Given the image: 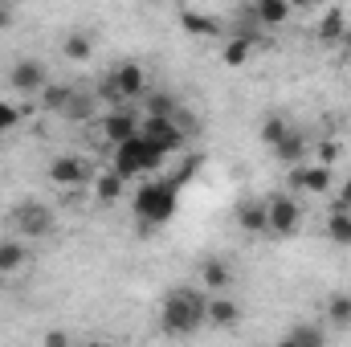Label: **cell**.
<instances>
[{
    "label": "cell",
    "mask_w": 351,
    "mask_h": 347,
    "mask_svg": "<svg viewBox=\"0 0 351 347\" xmlns=\"http://www.w3.org/2000/svg\"><path fill=\"white\" fill-rule=\"evenodd\" d=\"M348 37V12L343 8H323L319 16V41H339Z\"/></svg>",
    "instance_id": "cell-22"
},
{
    "label": "cell",
    "mask_w": 351,
    "mask_h": 347,
    "mask_svg": "<svg viewBox=\"0 0 351 347\" xmlns=\"http://www.w3.org/2000/svg\"><path fill=\"white\" fill-rule=\"evenodd\" d=\"M90 115H94V94L74 90L70 102H66V110H62V119H70V123H90Z\"/></svg>",
    "instance_id": "cell-27"
},
{
    "label": "cell",
    "mask_w": 351,
    "mask_h": 347,
    "mask_svg": "<svg viewBox=\"0 0 351 347\" xmlns=\"http://www.w3.org/2000/svg\"><path fill=\"white\" fill-rule=\"evenodd\" d=\"M241 319H245V307L233 302L229 294H213V298H208V319H204V327H213V331H233V327H241Z\"/></svg>",
    "instance_id": "cell-10"
},
{
    "label": "cell",
    "mask_w": 351,
    "mask_h": 347,
    "mask_svg": "<svg viewBox=\"0 0 351 347\" xmlns=\"http://www.w3.org/2000/svg\"><path fill=\"white\" fill-rule=\"evenodd\" d=\"M331 208L335 213H351V176L339 184V196H331Z\"/></svg>",
    "instance_id": "cell-31"
},
{
    "label": "cell",
    "mask_w": 351,
    "mask_h": 347,
    "mask_svg": "<svg viewBox=\"0 0 351 347\" xmlns=\"http://www.w3.org/2000/svg\"><path fill=\"white\" fill-rule=\"evenodd\" d=\"M25 261H29V250H25L21 237H4V241H0V274H4V278L16 274Z\"/></svg>",
    "instance_id": "cell-21"
},
{
    "label": "cell",
    "mask_w": 351,
    "mask_h": 347,
    "mask_svg": "<svg viewBox=\"0 0 351 347\" xmlns=\"http://www.w3.org/2000/svg\"><path fill=\"white\" fill-rule=\"evenodd\" d=\"M208 319V294L200 286H172L160 298V331L168 339H192Z\"/></svg>",
    "instance_id": "cell-1"
},
{
    "label": "cell",
    "mask_w": 351,
    "mask_h": 347,
    "mask_svg": "<svg viewBox=\"0 0 351 347\" xmlns=\"http://www.w3.org/2000/svg\"><path fill=\"white\" fill-rule=\"evenodd\" d=\"M8 86L16 90V94H41V90L49 86L45 62H37V58H21V62H12V70H8Z\"/></svg>",
    "instance_id": "cell-8"
},
{
    "label": "cell",
    "mask_w": 351,
    "mask_h": 347,
    "mask_svg": "<svg viewBox=\"0 0 351 347\" xmlns=\"http://www.w3.org/2000/svg\"><path fill=\"white\" fill-rule=\"evenodd\" d=\"M290 192L327 196L331 192V168H323V164H298V168H290Z\"/></svg>",
    "instance_id": "cell-9"
},
{
    "label": "cell",
    "mask_w": 351,
    "mask_h": 347,
    "mask_svg": "<svg viewBox=\"0 0 351 347\" xmlns=\"http://www.w3.org/2000/svg\"><path fill=\"white\" fill-rule=\"evenodd\" d=\"M327 241L348 250L351 246V213H335V208L327 213Z\"/></svg>",
    "instance_id": "cell-26"
},
{
    "label": "cell",
    "mask_w": 351,
    "mask_h": 347,
    "mask_svg": "<svg viewBox=\"0 0 351 347\" xmlns=\"http://www.w3.org/2000/svg\"><path fill=\"white\" fill-rule=\"evenodd\" d=\"M45 347H70V335L62 327H53V331H45Z\"/></svg>",
    "instance_id": "cell-33"
},
{
    "label": "cell",
    "mask_w": 351,
    "mask_h": 347,
    "mask_svg": "<svg viewBox=\"0 0 351 347\" xmlns=\"http://www.w3.org/2000/svg\"><path fill=\"white\" fill-rule=\"evenodd\" d=\"M106 102H131V98H147V74L139 62H123L106 82H102Z\"/></svg>",
    "instance_id": "cell-5"
},
{
    "label": "cell",
    "mask_w": 351,
    "mask_h": 347,
    "mask_svg": "<svg viewBox=\"0 0 351 347\" xmlns=\"http://www.w3.org/2000/svg\"><path fill=\"white\" fill-rule=\"evenodd\" d=\"M164 164V156L147 143V139H127V143H119L114 147V156H110V172L123 176V180H139L143 172H156Z\"/></svg>",
    "instance_id": "cell-3"
},
{
    "label": "cell",
    "mask_w": 351,
    "mask_h": 347,
    "mask_svg": "<svg viewBox=\"0 0 351 347\" xmlns=\"http://www.w3.org/2000/svg\"><path fill=\"white\" fill-rule=\"evenodd\" d=\"M16 123H21V115H16V106H8V102L0 98V135H4V131H12Z\"/></svg>",
    "instance_id": "cell-32"
},
{
    "label": "cell",
    "mask_w": 351,
    "mask_h": 347,
    "mask_svg": "<svg viewBox=\"0 0 351 347\" xmlns=\"http://www.w3.org/2000/svg\"><path fill=\"white\" fill-rule=\"evenodd\" d=\"M0 282H4V274H0Z\"/></svg>",
    "instance_id": "cell-37"
},
{
    "label": "cell",
    "mask_w": 351,
    "mask_h": 347,
    "mask_svg": "<svg viewBox=\"0 0 351 347\" xmlns=\"http://www.w3.org/2000/svg\"><path fill=\"white\" fill-rule=\"evenodd\" d=\"M339 156H343V143H339V139H323V143H319V160H315V164L331 168V164H335Z\"/></svg>",
    "instance_id": "cell-30"
},
{
    "label": "cell",
    "mask_w": 351,
    "mask_h": 347,
    "mask_svg": "<svg viewBox=\"0 0 351 347\" xmlns=\"http://www.w3.org/2000/svg\"><path fill=\"white\" fill-rule=\"evenodd\" d=\"M254 41H258V33H250V29L229 33L225 49H221V62H225V66H245V62L254 58Z\"/></svg>",
    "instance_id": "cell-16"
},
{
    "label": "cell",
    "mask_w": 351,
    "mask_h": 347,
    "mask_svg": "<svg viewBox=\"0 0 351 347\" xmlns=\"http://www.w3.org/2000/svg\"><path fill=\"white\" fill-rule=\"evenodd\" d=\"M98 131L119 147V143H127V139H135V135H139V119H135L131 110H110V115L98 123Z\"/></svg>",
    "instance_id": "cell-14"
},
{
    "label": "cell",
    "mask_w": 351,
    "mask_h": 347,
    "mask_svg": "<svg viewBox=\"0 0 351 347\" xmlns=\"http://www.w3.org/2000/svg\"><path fill=\"white\" fill-rule=\"evenodd\" d=\"M237 225H241L250 237H262L265 233V200H258V196H254V200H241V204H237Z\"/></svg>",
    "instance_id": "cell-17"
},
{
    "label": "cell",
    "mask_w": 351,
    "mask_h": 347,
    "mask_svg": "<svg viewBox=\"0 0 351 347\" xmlns=\"http://www.w3.org/2000/svg\"><path fill=\"white\" fill-rule=\"evenodd\" d=\"M90 180V164L82 156H58V160H49V184H58V188H82Z\"/></svg>",
    "instance_id": "cell-11"
},
{
    "label": "cell",
    "mask_w": 351,
    "mask_h": 347,
    "mask_svg": "<svg viewBox=\"0 0 351 347\" xmlns=\"http://www.w3.org/2000/svg\"><path fill=\"white\" fill-rule=\"evenodd\" d=\"M176 208H180V188L172 180H147L135 192V217H139V225H147L143 233H152L156 225H168Z\"/></svg>",
    "instance_id": "cell-2"
},
{
    "label": "cell",
    "mask_w": 351,
    "mask_h": 347,
    "mask_svg": "<svg viewBox=\"0 0 351 347\" xmlns=\"http://www.w3.org/2000/svg\"><path fill=\"white\" fill-rule=\"evenodd\" d=\"M62 53H66V62H90L94 58V41H90V33L82 29H74V33H66V41H62Z\"/></svg>",
    "instance_id": "cell-23"
},
{
    "label": "cell",
    "mask_w": 351,
    "mask_h": 347,
    "mask_svg": "<svg viewBox=\"0 0 351 347\" xmlns=\"http://www.w3.org/2000/svg\"><path fill=\"white\" fill-rule=\"evenodd\" d=\"M327 327L351 331V290H335V294L327 298Z\"/></svg>",
    "instance_id": "cell-18"
},
{
    "label": "cell",
    "mask_w": 351,
    "mask_h": 347,
    "mask_svg": "<svg viewBox=\"0 0 351 347\" xmlns=\"http://www.w3.org/2000/svg\"><path fill=\"white\" fill-rule=\"evenodd\" d=\"M286 131H290V123H286L282 115H269V119L262 123V143H265V147H278Z\"/></svg>",
    "instance_id": "cell-29"
},
{
    "label": "cell",
    "mask_w": 351,
    "mask_h": 347,
    "mask_svg": "<svg viewBox=\"0 0 351 347\" xmlns=\"http://www.w3.org/2000/svg\"><path fill=\"white\" fill-rule=\"evenodd\" d=\"M196 278H200V290L213 298V294H225L233 286V265L225 258H204L200 270H196Z\"/></svg>",
    "instance_id": "cell-12"
},
{
    "label": "cell",
    "mask_w": 351,
    "mask_h": 347,
    "mask_svg": "<svg viewBox=\"0 0 351 347\" xmlns=\"http://www.w3.org/2000/svg\"><path fill=\"white\" fill-rule=\"evenodd\" d=\"M348 41H351V33H348Z\"/></svg>",
    "instance_id": "cell-38"
},
{
    "label": "cell",
    "mask_w": 351,
    "mask_h": 347,
    "mask_svg": "<svg viewBox=\"0 0 351 347\" xmlns=\"http://www.w3.org/2000/svg\"><path fill=\"white\" fill-rule=\"evenodd\" d=\"M302 225V204L286 192L278 196H265V233L269 237H294Z\"/></svg>",
    "instance_id": "cell-6"
},
{
    "label": "cell",
    "mask_w": 351,
    "mask_h": 347,
    "mask_svg": "<svg viewBox=\"0 0 351 347\" xmlns=\"http://www.w3.org/2000/svg\"><path fill=\"white\" fill-rule=\"evenodd\" d=\"M286 335L302 347H327V327H319V323H290Z\"/></svg>",
    "instance_id": "cell-24"
},
{
    "label": "cell",
    "mask_w": 351,
    "mask_h": 347,
    "mask_svg": "<svg viewBox=\"0 0 351 347\" xmlns=\"http://www.w3.org/2000/svg\"><path fill=\"white\" fill-rule=\"evenodd\" d=\"M139 139H147L164 160H168L172 152H184V143H188V135L180 131L176 119H152V115H143V123H139Z\"/></svg>",
    "instance_id": "cell-7"
},
{
    "label": "cell",
    "mask_w": 351,
    "mask_h": 347,
    "mask_svg": "<svg viewBox=\"0 0 351 347\" xmlns=\"http://www.w3.org/2000/svg\"><path fill=\"white\" fill-rule=\"evenodd\" d=\"M180 25L196 37H217L221 33V21L213 12H196V8H180Z\"/></svg>",
    "instance_id": "cell-19"
},
{
    "label": "cell",
    "mask_w": 351,
    "mask_h": 347,
    "mask_svg": "<svg viewBox=\"0 0 351 347\" xmlns=\"http://www.w3.org/2000/svg\"><path fill=\"white\" fill-rule=\"evenodd\" d=\"M245 16L258 21V25H265V29H278V25H286V21L294 16V8H290L286 0H258V4L245 8Z\"/></svg>",
    "instance_id": "cell-15"
},
{
    "label": "cell",
    "mask_w": 351,
    "mask_h": 347,
    "mask_svg": "<svg viewBox=\"0 0 351 347\" xmlns=\"http://www.w3.org/2000/svg\"><path fill=\"white\" fill-rule=\"evenodd\" d=\"M8 21H12V8H4V4H0V29H4Z\"/></svg>",
    "instance_id": "cell-34"
},
{
    "label": "cell",
    "mask_w": 351,
    "mask_h": 347,
    "mask_svg": "<svg viewBox=\"0 0 351 347\" xmlns=\"http://www.w3.org/2000/svg\"><path fill=\"white\" fill-rule=\"evenodd\" d=\"M143 106H147V115H152V119H176V115H180V98H176V94H164V90L147 94V98H143Z\"/></svg>",
    "instance_id": "cell-25"
},
{
    "label": "cell",
    "mask_w": 351,
    "mask_h": 347,
    "mask_svg": "<svg viewBox=\"0 0 351 347\" xmlns=\"http://www.w3.org/2000/svg\"><path fill=\"white\" fill-rule=\"evenodd\" d=\"M70 94H74V86H62V82H49V86L41 90V98H37V102H41L45 110H53V115H62V110H66V102H70Z\"/></svg>",
    "instance_id": "cell-28"
},
{
    "label": "cell",
    "mask_w": 351,
    "mask_h": 347,
    "mask_svg": "<svg viewBox=\"0 0 351 347\" xmlns=\"http://www.w3.org/2000/svg\"><path fill=\"white\" fill-rule=\"evenodd\" d=\"M274 347H302V344H294L290 335H282V339H278V344H274Z\"/></svg>",
    "instance_id": "cell-35"
},
{
    "label": "cell",
    "mask_w": 351,
    "mask_h": 347,
    "mask_svg": "<svg viewBox=\"0 0 351 347\" xmlns=\"http://www.w3.org/2000/svg\"><path fill=\"white\" fill-rule=\"evenodd\" d=\"M269 152H274V160H278V164L298 168V164H306V156H311V139H306V131L290 127V131L282 135V143H278V147H269Z\"/></svg>",
    "instance_id": "cell-13"
},
{
    "label": "cell",
    "mask_w": 351,
    "mask_h": 347,
    "mask_svg": "<svg viewBox=\"0 0 351 347\" xmlns=\"http://www.w3.org/2000/svg\"><path fill=\"white\" fill-rule=\"evenodd\" d=\"M82 347H114V344H106V339H90V344H82Z\"/></svg>",
    "instance_id": "cell-36"
},
{
    "label": "cell",
    "mask_w": 351,
    "mask_h": 347,
    "mask_svg": "<svg viewBox=\"0 0 351 347\" xmlns=\"http://www.w3.org/2000/svg\"><path fill=\"white\" fill-rule=\"evenodd\" d=\"M8 225H12V233L25 241V237H49V233L58 229V217H53V208L41 204V200H21V204L8 213Z\"/></svg>",
    "instance_id": "cell-4"
},
{
    "label": "cell",
    "mask_w": 351,
    "mask_h": 347,
    "mask_svg": "<svg viewBox=\"0 0 351 347\" xmlns=\"http://www.w3.org/2000/svg\"><path fill=\"white\" fill-rule=\"evenodd\" d=\"M123 192H127V180H123V176H114V172L94 176V196H98V204H119Z\"/></svg>",
    "instance_id": "cell-20"
}]
</instances>
